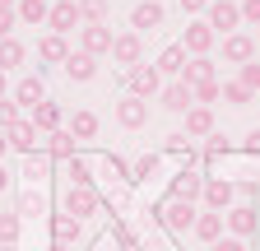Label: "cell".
I'll return each instance as SVG.
<instances>
[{
  "mask_svg": "<svg viewBox=\"0 0 260 251\" xmlns=\"http://www.w3.org/2000/svg\"><path fill=\"white\" fill-rule=\"evenodd\" d=\"M153 218H158L168 233H190L195 218H200V209H195V200H177V196H168V200L153 209Z\"/></svg>",
  "mask_w": 260,
  "mask_h": 251,
  "instance_id": "cell-1",
  "label": "cell"
},
{
  "mask_svg": "<svg viewBox=\"0 0 260 251\" xmlns=\"http://www.w3.org/2000/svg\"><path fill=\"white\" fill-rule=\"evenodd\" d=\"M223 228L233 233V237H242V242H246V237H255V233H260V209H255V205H246V200H242V205H233V209H223Z\"/></svg>",
  "mask_w": 260,
  "mask_h": 251,
  "instance_id": "cell-2",
  "label": "cell"
},
{
  "mask_svg": "<svg viewBox=\"0 0 260 251\" xmlns=\"http://www.w3.org/2000/svg\"><path fill=\"white\" fill-rule=\"evenodd\" d=\"M125 88L135 93V98H158V93H162L158 66H144V60H140V66H130V70H125Z\"/></svg>",
  "mask_w": 260,
  "mask_h": 251,
  "instance_id": "cell-3",
  "label": "cell"
},
{
  "mask_svg": "<svg viewBox=\"0 0 260 251\" xmlns=\"http://www.w3.org/2000/svg\"><path fill=\"white\" fill-rule=\"evenodd\" d=\"M205 23L214 28V33H237L242 28V10H237V0H209V10H205Z\"/></svg>",
  "mask_w": 260,
  "mask_h": 251,
  "instance_id": "cell-4",
  "label": "cell"
},
{
  "mask_svg": "<svg viewBox=\"0 0 260 251\" xmlns=\"http://www.w3.org/2000/svg\"><path fill=\"white\" fill-rule=\"evenodd\" d=\"M60 214H70V218H93L98 214V191L93 186H70V191H65V200H60Z\"/></svg>",
  "mask_w": 260,
  "mask_h": 251,
  "instance_id": "cell-5",
  "label": "cell"
},
{
  "mask_svg": "<svg viewBox=\"0 0 260 251\" xmlns=\"http://www.w3.org/2000/svg\"><path fill=\"white\" fill-rule=\"evenodd\" d=\"M200 200H205V209H214V214L233 209V200H237V181H223V177H205V191H200Z\"/></svg>",
  "mask_w": 260,
  "mask_h": 251,
  "instance_id": "cell-6",
  "label": "cell"
},
{
  "mask_svg": "<svg viewBox=\"0 0 260 251\" xmlns=\"http://www.w3.org/2000/svg\"><path fill=\"white\" fill-rule=\"evenodd\" d=\"M112 60H116V66H140V60H144V42H140V33H135V28H130V33H116L112 38Z\"/></svg>",
  "mask_w": 260,
  "mask_h": 251,
  "instance_id": "cell-7",
  "label": "cell"
},
{
  "mask_svg": "<svg viewBox=\"0 0 260 251\" xmlns=\"http://www.w3.org/2000/svg\"><path fill=\"white\" fill-rule=\"evenodd\" d=\"M218 42V33L205 23V19H195V23H186V33H181V47H186V56H209V47Z\"/></svg>",
  "mask_w": 260,
  "mask_h": 251,
  "instance_id": "cell-8",
  "label": "cell"
},
{
  "mask_svg": "<svg viewBox=\"0 0 260 251\" xmlns=\"http://www.w3.org/2000/svg\"><path fill=\"white\" fill-rule=\"evenodd\" d=\"M112 28L107 23H84L79 28V51H88V56H112Z\"/></svg>",
  "mask_w": 260,
  "mask_h": 251,
  "instance_id": "cell-9",
  "label": "cell"
},
{
  "mask_svg": "<svg viewBox=\"0 0 260 251\" xmlns=\"http://www.w3.org/2000/svg\"><path fill=\"white\" fill-rule=\"evenodd\" d=\"M223 60H228V66H246V60H255V38L242 33V28H237V33H228L223 38Z\"/></svg>",
  "mask_w": 260,
  "mask_h": 251,
  "instance_id": "cell-10",
  "label": "cell"
},
{
  "mask_svg": "<svg viewBox=\"0 0 260 251\" xmlns=\"http://www.w3.org/2000/svg\"><path fill=\"white\" fill-rule=\"evenodd\" d=\"M116 121L125 125V131H140V125L149 121V98H135V93H125V98L116 103Z\"/></svg>",
  "mask_w": 260,
  "mask_h": 251,
  "instance_id": "cell-11",
  "label": "cell"
},
{
  "mask_svg": "<svg viewBox=\"0 0 260 251\" xmlns=\"http://www.w3.org/2000/svg\"><path fill=\"white\" fill-rule=\"evenodd\" d=\"M162 10L158 0H140L135 10H130V28H135V33H153V28H162Z\"/></svg>",
  "mask_w": 260,
  "mask_h": 251,
  "instance_id": "cell-12",
  "label": "cell"
},
{
  "mask_svg": "<svg viewBox=\"0 0 260 251\" xmlns=\"http://www.w3.org/2000/svg\"><path fill=\"white\" fill-rule=\"evenodd\" d=\"M158 103H162V107H168V112H181V116H186V112L195 107V93H190V84H181V79H172L168 88H162V93H158Z\"/></svg>",
  "mask_w": 260,
  "mask_h": 251,
  "instance_id": "cell-13",
  "label": "cell"
},
{
  "mask_svg": "<svg viewBox=\"0 0 260 251\" xmlns=\"http://www.w3.org/2000/svg\"><path fill=\"white\" fill-rule=\"evenodd\" d=\"M75 23H79V5H75V0H56V5H51V14H47V28L65 38Z\"/></svg>",
  "mask_w": 260,
  "mask_h": 251,
  "instance_id": "cell-14",
  "label": "cell"
},
{
  "mask_svg": "<svg viewBox=\"0 0 260 251\" xmlns=\"http://www.w3.org/2000/svg\"><path fill=\"white\" fill-rule=\"evenodd\" d=\"M14 103L19 107H38V103H47V84H42V75H23L19 79V88H14Z\"/></svg>",
  "mask_w": 260,
  "mask_h": 251,
  "instance_id": "cell-15",
  "label": "cell"
},
{
  "mask_svg": "<svg viewBox=\"0 0 260 251\" xmlns=\"http://www.w3.org/2000/svg\"><path fill=\"white\" fill-rule=\"evenodd\" d=\"M177 79L195 88V84H209V79H218V75H214V60H209V56H186V66H181Z\"/></svg>",
  "mask_w": 260,
  "mask_h": 251,
  "instance_id": "cell-16",
  "label": "cell"
},
{
  "mask_svg": "<svg viewBox=\"0 0 260 251\" xmlns=\"http://www.w3.org/2000/svg\"><path fill=\"white\" fill-rule=\"evenodd\" d=\"M65 75H70L75 84H88V79L98 75V56H88V51H70V56H65Z\"/></svg>",
  "mask_w": 260,
  "mask_h": 251,
  "instance_id": "cell-17",
  "label": "cell"
},
{
  "mask_svg": "<svg viewBox=\"0 0 260 251\" xmlns=\"http://www.w3.org/2000/svg\"><path fill=\"white\" fill-rule=\"evenodd\" d=\"M65 56H70V42H65L60 33H47L38 42V60H47V66H65Z\"/></svg>",
  "mask_w": 260,
  "mask_h": 251,
  "instance_id": "cell-18",
  "label": "cell"
},
{
  "mask_svg": "<svg viewBox=\"0 0 260 251\" xmlns=\"http://www.w3.org/2000/svg\"><path fill=\"white\" fill-rule=\"evenodd\" d=\"M200 191H205V177H200V172H186V168H181V172L172 177V196H177V200H200Z\"/></svg>",
  "mask_w": 260,
  "mask_h": 251,
  "instance_id": "cell-19",
  "label": "cell"
},
{
  "mask_svg": "<svg viewBox=\"0 0 260 251\" xmlns=\"http://www.w3.org/2000/svg\"><path fill=\"white\" fill-rule=\"evenodd\" d=\"M79 218H70V214H51V237H56V246H75L79 242Z\"/></svg>",
  "mask_w": 260,
  "mask_h": 251,
  "instance_id": "cell-20",
  "label": "cell"
},
{
  "mask_svg": "<svg viewBox=\"0 0 260 251\" xmlns=\"http://www.w3.org/2000/svg\"><path fill=\"white\" fill-rule=\"evenodd\" d=\"M10 149H19V153H32V149H38V125L19 116V121L10 125Z\"/></svg>",
  "mask_w": 260,
  "mask_h": 251,
  "instance_id": "cell-21",
  "label": "cell"
},
{
  "mask_svg": "<svg viewBox=\"0 0 260 251\" xmlns=\"http://www.w3.org/2000/svg\"><path fill=\"white\" fill-rule=\"evenodd\" d=\"M190 233H195V237H200V242H209V246H214V242L223 237V214H214V209H205L200 218H195V228H190Z\"/></svg>",
  "mask_w": 260,
  "mask_h": 251,
  "instance_id": "cell-22",
  "label": "cell"
},
{
  "mask_svg": "<svg viewBox=\"0 0 260 251\" xmlns=\"http://www.w3.org/2000/svg\"><path fill=\"white\" fill-rule=\"evenodd\" d=\"M153 66H158V75H172V79H177V75H181V66H186V47H181V42L162 47V56L153 60Z\"/></svg>",
  "mask_w": 260,
  "mask_h": 251,
  "instance_id": "cell-23",
  "label": "cell"
},
{
  "mask_svg": "<svg viewBox=\"0 0 260 251\" xmlns=\"http://www.w3.org/2000/svg\"><path fill=\"white\" fill-rule=\"evenodd\" d=\"M28 121L38 125V131H47V135H51V131H60V107L47 98V103H38V107H32V116H28Z\"/></svg>",
  "mask_w": 260,
  "mask_h": 251,
  "instance_id": "cell-24",
  "label": "cell"
},
{
  "mask_svg": "<svg viewBox=\"0 0 260 251\" xmlns=\"http://www.w3.org/2000/svg\"><path fill=\"white\" fill-rule=\"evenodd\" d=\"M75 140H93L98 135V112H88V107H79L75 116H70V125H65Z\"/></svg>",
  "mask_w": 260,
  "mask_h": 251,
  "instance_id": "cell-25",
  "label": "cell"
},
{
  "mask_svg": "<svg viewBox=\"0 0 260 251\" xmlns=\"http://www.w3.org/2000/svg\"><path fill=\"white\" fill-rule=\"evenodd\" d=\"M186 135H214V112L195 103V107L186 112Z\"/></svg>",
  "mask_w": 260,
  "mask_h": 251,
  "instance_id": "cell-26",
  "label": "cell"
},
{
  "mask_svg": "<svg viewBox=\"0 0 260 251\" xmlns=\"http://www.w3.org/2000/svg\"><path fill=\"white\" fill-rule=\"evenodd\" d=\"M79 5V23H107L112 14V0H75Z\"/></svg>",
  "mask_w": 260,
  "mask_h": 251,
  "instance_id": "cell-27",
  "label": "cell"
},
{
  "mask_svg": "<svg viewBox=\"0 0 260 251\" xmlns=\"http://www.w3.org/2000/svg\"><path fill=\"white\" fill-rule=\"evenodd\" d=\"M23 56H28V51H23L19 38H0V70H5V75H10L14 66H23Z\"/></svg>",
  "mask_w": 260,
  "mask_h": 251,
  "instance_id": "cell-28",
  "label": "cell"
},
{
  "mask_svg": "<svg viewBox=\"0 0 260 251\" xmlns=\"http://www.w3.org/2000/svg\"><path fill=\"white\" fill-rule=\"evenodd\" d=\"M47 149H51V159H60V163L75 159V135H70V131H51V135H47Z\"/></svg>",
  "mask_w": 260,
  "mask_h": 251,
  "instance_id": "cell-29",
  "label": "cell"
},
{
  "mask_svg": "<svg viewBox=\"0 0 260 251\" xmlns=\"http://www.w3.org/2000/svg\"><path fill=\"white\" fill-rule=\"evenodd\" d=\"M47 14H51L47 0H19V19H23V23L38 28V23H47Z\"/></svg>",
  "mask_w": 260,
  "mask_h": 251,
  "instance_id": "cell-30",
  "label": "cell"
},
{
  "mask_svg": "<svg viewBox=\"0 0 260 251\" xmlns=\"http://www.w3.org/2000/svg\"><path fill=\"white\" fill-rule=\"evenodd\" d=\"M158 168H162V159H158V153H140V159L130 163V181H149Z\"/></svg>",
  "mask_w": 260,
  "mask_h": 251,
  "instance_id": "cell-31",
  "label": "cell"
},
{
  "mask_svg": "<svg viewBox=\"0 0 260 251\" xmlns=\"http://www.w3.org/2000/svg\"><path fill=\"white\" fill-rule=\"evenodd\" d=\"M65 177H70V186H93V168L84 159H65Z\"/></svg>",
  "mask_w": 260,
  "mask_h": 251,
  "instance_id": "cell-32",
  "label": "cell"
},
{
  "mask_svg": "<svg viewBox=\"0 0 260 251\" xmlns=\"http://www.w3.org/2000/svg\"><path fill=\"white\" fill-rule=\"evenodd\" d=\"M168 159H195V149H190V135L186 131H177V135H168Z\"/></svg>",
  "mask_w": 260,
  "mask_h": 251,
  "instance_id": "cell-33",
  "label": "cell"
},
{
  "mask_svg": "<svg viewBox=\"0 0 260 251\" xmlns=\"http://www.w3.org/2000/svg\"><path fill=\"white\" fill-rule=\"evenodd\" d=\"M47 209V196L42 191H32V186H28V191L19 196V214H42Z\"/></svg>",
  "mask_w": 260,
  "mask_h": 251,
  "instance_id": "cell-34",
  "label": "cell"
},
{
  "mask_svg": "<svg viewBox=\"0 0 260 251\" xmlns=\"http://www.w3.org/2000/svg\"><path fill=\"white\" fill-rule=\"evenodd\" d=\"M237 84L251 88V93H260V60H246V66L237 70Z\"/></svg>",
  "mask_w": 260,
  "mask_h": 251,
  "instance_id": "cell-35",
  "label": "cell"
},
{
  "mask_svg": "<svg viewBox=\"0 0 260 251\" xmlns=\"http://www.w3.org/2000/svg\"><path fill=\"white\" fill-rule=\"evenodd\" d=\"M223 98H228V103H233V107H246V103L255 98V93H251V88H242V84L233 79V84H223Z\"/></svg>",
  "mask_w": 260,
  "mask_h": 251,
  "instance_id": "cell-36",
  "label": "cell"
},
{
  "mask_svg": "<svg viewBox=\"0 0 260 251\" xmlns=\"http://www.w3.org/2000/svg\"><path fill=\"white\" fill-rule=\"evenodd\" d=\"M190 93H195V103H200V107H209L218 93H223V84H218V79H209V84H195Z\"/></svg>",
  "mask_w": 260,
  "mask_h": 251,
  "instance_id": "cell-37",
  "label": "cell"
},
{
  "mask_svg": "<svg viewBox=\"0 0 260 251\" xmlns=\"http://www.w3.org/2000/svg\"><path fill=\"white\" fill-rule=\"evenodd\" d=\"M103 177H125V181H130V168L116 159V153H107V159H103Z\"/></svg>",
  "mask_w": 260,
  "mask_h": 251,
  "instance_id": "cell-38",
  "label": "cell"
},
{
  "mask_svg": "<svg viewBox=\"0 0 260 251\" xmlns=\"http://www.w3.org/2000/svg\"><path fill=\"white\" fill-rule=\"evenodd\" d=\"M19 237V214H0V242H14Z\"/></svg>",
  "mask_w": 260,
  "mask_h": 251,
  "instance_id": "cell-39",
  "label": "cell"
},
{
  "mask_svg": "<svg viewBox=\"0 0 260 251\" xmlns=\"http://www.w3.org/2000/svg\"><path fill=\"white\" fill-rule=\"evenodd\" d=\"M14 121H19V103H10V98H0V131H10Z\"/></svg>",
  "mask_w": 260,
  "mask_h": 251,
  "instance_id": "cell-40",
  "label": "cell"
},
{
  "mask_svg": "<svg viewBox=\"0 0 260 251\" xmlns=\"http://www.w3.org/2000/svg\"><path fill=\"white\" fill-rule=\"evenodd\" d=\"M228 149H233V144H228L223 135H209V144H205V159L214 163V159H223V153H228Z\"/></svg>",
  "mask_w": 260,
  "mask_h": 251,
  "instance_id": "cell-41",
  "label": "cell"
},
{
  "mask_svg": "<svg viewBox=\"0 0 260 251\" xmlns=\"http://www.w3.org/2000/svg\"><path fill=\"white\" fill-rule=\"evenodd\" d=\"M237 196H242L246 205H255V200H260V181H255V177H246V181H237Z\"/></svg>",
  "mask_w": 260,
  "mask_h": 251,
  "instance_id": "cell-42",
  "label": "cell"
},
{
  "mask_svg": "<svg viewBox=\"0 0 260 251\" xmlns=\"http://www.w3.org/2000/svg\"><path fill=\"white\" fill-rule=\"evenodd\" d=\"M242 23H260V0H242Z\"/></svg>",
  "mask_w": 260,
  "mask_h": 251,
  "instance_id": "cell-43",
  "label": "cell"
},
{
  "mask_svg": "<svg viewBox=\"0 0 260 251\" xmlns=\"http://www.w3.org/2000/svg\"><path fill=\"white\" fill-rule=\"evenodd\" d=\"M209 251H246V242H242V237H233V233H228V237H218V242H214Z\"/></svg>",
  "mask_w": 260,
  "mask_h": 251,
  "instance_id": "cell-44",
  "label": "cell"
},
{
  "mask_svg": "<svg viewBox=\"0 0 260 251\" xmlns=\"http://www.w3.org/2000/svg\"><path fill=\"white\" fill-rule=\"evenodd\" d=\"M242 149H246V153H251V159H260V131H251V135H246V144H242Z\"/></svg>",
  "mask_w": 260,
  "mask_h": 251,
  "instance_id": "cell-45",
  "label": "cell"
},
{
  "mask_svg": "<svg viewBox=\"0 0 260 251\" xmlns=\"http://www.w3.org/2000/svg\"><path fill=\"white\" fill-rule=\"evenodd\" d=\"M181 10L186 14H200V10H209V0H181Z\"/></svg>",
  "mask_w": 260,
  "mask_h": 251,
  "instance_id": "cell-46",
  "label": "cell"
},
{
  "mask_svg": "<svg viewBox=\"0 0 260 251\" xmlns=\"http://www.w3.org/2000/svg\"><path fill=\"white\" fill-rule=\"evenodd\" d=\"M10 149V131H0V153H5Z\"/></svg>",
  "mask_w": 260,
  "mask_h": 251,
  "instance_id": "cell-47",
  "label": "cell"
},
{
  "mask_svg": "<svg viewBox=\"0 0 260 251\" xmlns=\"http://www.w3.org/2000/svg\"><path fill=\"white\" fill-rule=\"evenodd\" d=\"M5 186H10V172H5V168H0V191H5Z\"/></svg>",
  "mask_w": 260,
  "mask_h": 251,
  "instance_id": "cell-48",
  "label": "cell"
},
{
  "mask_svg": "<svg viewBox=\"0 0 260 251\" xmlns=\"http://www.w3.org/2000/svg\"><path fill=\"white\" fill-rule=\"evenodd\" d=\"M0 251H19V246H14V242H0Z\"/></svg>",
  "mask_w": 260,
  "mask_h": 251,
  "instance_id": "cell-49",
  "label": "cell"
},
{
  "mask_svg": "<svg viewBox=\"0 0 260 251\" xmlns=\"http://www.w3.org/2000/svg\"><path fill=\"white\" fill-rule=\"evenodd\" d=\"M0 98H5V70H0Z\"/></svg>",
  "mask_w": 260,
  "mask_h": 251,
  "instance_id": "cell-50",
  "label": "cell"
},
{
  "mask_svg": "<svg viewBox=\"0 0 260 251\" xmlns=\"http://www.w3.org/2000/svg\"><path fill=\"white\" fill-rule=\"evenodd\" d=\"M51 251H75V246H51Z\"/></svg>",
  "mask_w": 260,
  "mask_h": 251,
  "instance_id": "cell-51",
  "label": "cell"
}]
</instances>
